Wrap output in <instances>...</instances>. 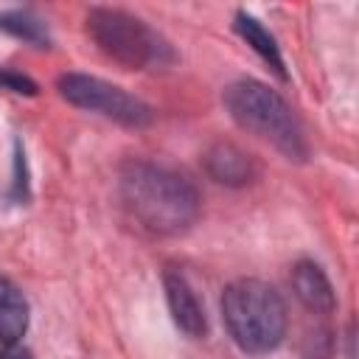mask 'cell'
Instances as JSON below:
<instances>
[{
	"label": "cell",
	"mask_w": 359,
	"mask_h": 359,
	"mask_svg": "<svg viewBox=\"0 0 359 359\" xmlns=\"http://www.w3.org/2000/svg\"><path fill=\"white\" fill-rule=\"evenodd\" d=\"M59 93L90 112H101L123 126H146L151 121V109L137 101L135 95H129L126 90L95 79V76H84V73H65L59 79Z\"/></svg>",
	"instance_id": "5b68a950"
},
{
	"label": "cell",
	"mask_w": 359,
	"mask_h": 359,
	"mask_svg": "<svg viewBox=\"0 0 359 359\" xmlns=\"http://www.w3.org/2000/svg\"><path fill=\"white\" fill-rule=\"evenodd\" d=\"M121 196L135 222L160 236L185 233L199 216V196L194 185L151 163H132L123 171Z\"/></svg>",
	"instance_id": "6da1fadb"
},
{
	"label": "cell",
	"mask_w": 359,
	"mask_h": 359,
	"mask_svg": "<svg viewBox=\"0 0 359 359\" xmlns=\"http://www.w3.org/2000/svg\"><path fill=\"white\" fill-rule=\"evenodd\" d=\"M224 107L230 109L233 121L241 129L269 140L289 160L306 157L309 149H306V137H303L297 118L292 115L289 104L266 84L255 79H241L230 84L224 90Z\"/></svg>",
	"instance_id": "3957f363"
},
{
	"label": "cell",
	"mask_w": 359,
	"mask_h": 359,
	"mask_svg": "<svg viewBox=\"0 0 359 359\" xmlns=\"http://www.w3.org/2000/svg\"><path fill=\"white\" fill-rule=\"evenodd\" d=\"M292 289H294L297 300L306 309L317 311V314H331L334 306H337L334 289H331L325 272L317 264H311V261L294 264V269H292Z\"/></svg>",
	"instance_id": "52a82bcc"
},
{
	"label": "cell",
	"mask_w": 359,
	"mask_h": 359,
	"mask_svg": "<svg viewBox=\"0 0 359 359\" xmlns=\"http://www.w3.org/2000/svg\"><path fill=\"white\" fill-rule=\"evenodd\" d=\"M87 31L109 59L126 67H160L174 59L163 36L121 8H93L87 14Z\"/></svg>",
	"instance_id": "277c9868"
},
{
	"label": "cell",
	"mask_w": 359,
	"mask_h": 359,
	"mask_svg": "<svg viewBox=\"0 0 359 359\" xmlns=\"http://www.w3.org/2000/svg\"><path fill=\"white\" fill-rule=\"evenodd\" d=\"M222 317L233 342L247 353H269L286 334V306L258 278H241L224 289Z\"/></svg>",
	"instance_id": "7a4b0ae2"
},
{
	"label": "cell",
	"mask_w": 359,
	"mask_h": 359,
	"mask_svg": "<svg viewBox=\"0 0 359 359\" xmlns=\"http://www.w3.org/2000/svg\"><path fill=\"white\" fill-rule=\"evenodd\" d=\"M165 297H168V309L177 328H182L188 337H205L208 331L205 309L180 272H165Z\"/></svg>",
	"instance_id": "8992f818"
},
{
	"label": "cell",
	"mask_w": 359,
	"mask_h": 359,
	"mask_svg": "<svg viewBox=\"0 0 359 359\" xmlns=\"http://www.w3.org/2000/svg\"><path fill=\"white\" fill-rule=\"evenodd\" d=\"M205 165L210 171V177L216 182H227V185H244L252 180L255 168H252V160L250 154H244L238 146L233 143H216L208 157H205Z\"/></svg>",
	"instance_id": "ba28073f"
},
{
	"label": "cell",
	"mask_w": 359,
	"mask_h": 359,
	"mask_svg": "<svg viewBox=\"0 0 359 359\" xmlns=\"http://www.w3.org/2000/svg\"><path fill=\"white\" fill-rule=\"evenodd\" d=\"M0 359H34V356L25 348H20V345H6L0 351Z\"/></svg>",
	"instance_id": "4fadbf2b"
},
{
	"label": "cell",
	"mask_w": 359,
	"mask_h": 359,
	"mask_svg": "<svg viewBox=\"0 0 359 359\" xmlns=\"http://www.w3.org/2000/svg\"><path fill=\"white\" fill-rule=\"evenodd\" d=\"M0 87L6 90H14V93H25V95H34L36 93V84L20 73H11V70H3L0 67Z\"/></svg>",
	"instance_id": "7c38bea8"
},
{
	"label": "cell",
	"mask_w": 359,
	"mask_h": 359,
	"mask_svg": "<svg viewBox=\"0 0 359 359\" xmlns=\"http://www.w3.org/2000/svg\"><path fill=\"white\" fill-rule=\"evenodd\" d=\"M0 28L25 39V42H34V45H48V31L45 25L31 17L28 11H0Z\"/></svg>",
	"instance_id": "8fae6325"
},
{
	"label": "cell",
	"mask_w": 359,
	"mask_h": 359,
	"mask_svg": "<svg viewBox=\"0 0 359 359\" xmlns=\"http://www.w3.org/2000/svg\"><path fill=\"white\" fill-rule=\"evenodd\" d=\"M25 328H28V303L11 280L0 278V342L17 345Z\"/></svg>",
	"instance_id": "9c48e42d"
},
{
	"label": "cell",
	"mask_w": 359,
	"mask_h": 359,
	"mask_svg": "<svg viewBox=\"0 0 359 359\" xmlns=\"http://www.w3.org/2000/svg\"><path fill=\"white\" fill-rule=\"evenodd\" d=\"M236 31L247 39V45L255 48V53H258L266 65H272V70H275L280 79H286L283 59H280V50H278V45H275V39L264 31V25H261L255 17H250V14H236Z\"/></svg>",
	"instance_id": "30bf717a"
}]
</instances>
